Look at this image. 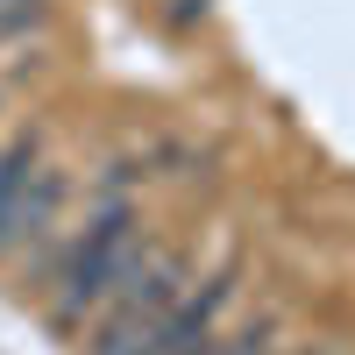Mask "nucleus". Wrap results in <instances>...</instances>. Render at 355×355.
<instances>
[{"mask_svg":"<svg viewBox=\"0 0 355 355\" xmlns=\"http://www.w3.org/2000/svg\"><path fill=\"white\" fill-rule=\"evenodd\" d=\"M135 249H142V234H135L128 199H107L93 214V227H85L78 242L64 249V263H57V306H50L57 327H78L93 306H107V291L121 284V270L135 263Z\"/></svg>","mask_w":355,"mask_h":355,"instance_id":"nucleus-1","label":"nucleus"},{"mask_svg":"<svg viewBox=\"0 0 355 355\" xmlns=\"http://www.w3.org/2000/svg\"><path fill=\"white\" fill-rule=\"evenodd\" d=\"M57 206H64V178L50 164H36V142H15L0 157V256L21 242H43Z\"/></svg>","mask_w":355,"mask_h":355,"instance_id":"nucleus-2","label":"nucleus"},{"mask_svg":"<svg viewBox=\"0 0 355 355\" xmlns=\"http://www.w3.org/2000/svg\"><path fill=\"white\" fill-rule=\"evenodd\" d=\"M227 306V284H206V291H185L164 320H157V334L142 341V355H199L206 341H214V320Z\"/></svg>","mask_w":355,"mask_h":355,"instance_id":"nucleus-3","label":"nucleus"},{"mask_svg":"<svg viewBox=\"0 0 355 355\" xmlns=\"http://www.w3.org/2000/svg\"><path fill=\"white\" fill-rule=\"evenodd\" d=\"M199 355H270V334H256V327H249V334H234V341H206Z\"/></svg>","mask_w":355,"mask_h":355,"instance_id":"nucleus-4","label":"nucleus"},{"mask_svg":"<svg viewBox=\"0 0 355 355\" xmlns=\"http://www.w3.org/2000/svg\"><path fill=\"white\" fill-rule=\"evenodd\" d=\"M270 355H277V348H270ZM291 355H320V348H291Z\"/></svg>","mask_w":355,"mask_h":355,"instance_id":"nucleus-5","label":"nucleus"}]
</instances>
